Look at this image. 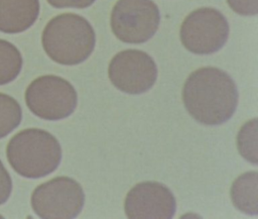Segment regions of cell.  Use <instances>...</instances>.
I'll return each mask as SVG.
<instances>
[{"label": "cell", "mask_w": 258, "mask_h": 219, "mask_svg": "<svg viewBox=\"0 0 258 219\" xmlns=\"http://www.w3.org/2000/svg\"><path fill=\"white\" fill-rule=\"evenodd\" d=\"M85 204V193L79 182L68 176L54 177L38 185L31 193L33 212L44 219L77 217Z\"/></svg>", "instance_id": "5"}, {"label": "cell", "mask_w": 258, "mask_h": 219, "mask_svg": "<svg viewBox=\"0 0 258 219\" xmlns=\"http://www.w3.org/2000/svg\"><path fill=\"white\" fill-rule=\"evenodd\" d=\"M160 13L152 0H117L110 15L113 34L126 43H143L158 29Z\"/></svg>", "instance_id": "7"}, {"label": "cell", "mask_w": 258, "mask_h": 219, "mask_svg": "<svg viewBox=\"0 0 258 219\" xmlns=\"http://www.w3.org/2000/svg\"><path fill=\"white\" fill-rule=\"evenodd\" d=\"M54 8H78L84 9L91 6L96 0H46Z\"/></svg>", "instance_id": "17"}, {"label": "cell", "mask_w": 258, "mask_h": 219, "mask_svg": "<svg viewBox=\"0 0 258 219\" xmlns=\"http://www.w3.org/2000/svg\"><path fill=\"white\" fill-rule=\"evenodd\" d=\"M24 99L28 109L44 120L64 119L78 105V93L73 84L55 75H43L31 81Z\"/></svg>", "instance_id": "4"}, {"label": "cell", "mask_w": 258, "mask_h": 219, "mask_svg": "<svg viewBox=\"0 0 258 219\" xmlns=\"http://www.w3.org/2000/svg\"><path fill=\"white\" fill-rule=\"evenodd\" d=\"M39 9L38 0H0V31H25L36 21Z\"/></svg>", "instance_id": "10"}, {"label": "cell", "mask_w": 258, "mask_h": 219, "mask_svg": "<svg viewBox=\"0 0 258 219\" xmlns=\"http://www.w3.org/2000/svg\"><path fill=\"white\" fill-rule=\"evenodd\" d=\"M12 192L11 177L0 159V205L4 204Z\"/></svg>", "instance_id": "16"}, {"label": "cell", "mask_w": 258, "mask_h": 219, "mask_svg": "<svg viewBox=\"0 0 258 219\" xmlns=\"http://www.w3.org/2000/svg\"><path fill=\"white\" fill-rule=\"evenodd\" d=\"M181 99L187 113L204 125L228 121L238 105L234 80L216 67H202L191 72L183 83Z\"/></svg>", "instance_id": "1"}, {"label": "cell", "mask_w": 258, "mask_h": 219, "mask_svg": "<svg viewBox=\"0 0 258 219\" xmlns=\"http://www.w3.org/2000/svg\"><path fill=\"white\" fill-rule=\"evenodd\" d=\"M229 7L242 16H254L258 13V0H226Z\"/></svg>", "instance_id": "15"}, {"label": "cell", "mask_w": 258, "mask_h": 219, "mask_svg": "<svg viewBox=\"0 0 258 219\" xmlns=\"http://www.w3.org/2000/svg\"><path fill=\"white\" fill-rule=\"evenodd\" d=\"M0 218H3V216H2V215H0Z\"/></svg>", "instance_id": "18"}, {"label": "cell", "mask_w": 258, "mask_h": 219, "mask_svg": "<svg viewBox=\"0 0 258 219\" xmlns=\"http://www.w3.org/2000/svg\"><path fill=\"white\" fill-rule=\"evenodd\" d=\"M61 146L50 132L25 128L15 133L6 145V157L18 175L38 179L54 172L61 160Z\"/></svg>", "instance_id": "3"}, {"label": "cell", "mask_w": 258, "mask_h": 219, "mask_svg": "<svg viewBox=\"0 0 258 219\" xmlns=\"http://www.w3.org/2000/svg\"><path fill=\"white\" fill-rule=\"evenodd\" d=\"M41 44L47 57L63 66L85 62L93 52L96 34L83 16L66 12L52 17L41 33Z\"/></svg>", "instance_id": "2"}, {"label": "cell", "mask_w": 258, "mask_h": 219, "mask_svg": "<svg viewBox=\"0 0 258 219\" xmlns=\"http://www.w3.org/2000/svg\"><path fill=\"white\" fill-rule=\"evenodd\" d=\"M232 204L240 212L255 215L258 212V172L250 171L239 175L230 188Z\"/></svg>", "instance_id": "11"}, {"label": "cell", "mask_w": 258, "mask_h": 219, "mask_svg": "<svg viewBox=\"0 0 258 219\" xmlns=\"http://www.w3.org/2000/svg\"><path fill=\"white\" fill-rule=\"evenodd\" d=\"M226 17L213 7L192 10L182 20L179 38L185 49L196 54H210L221 49L229 36Z\"/></svg>", "instance_id": "6"}, {"label": "cell", "mask_w": 258, "mask_h": 219, "mask_svg": "<svg viewBox=\"0 0 258 219\" xmlns=\"http://www.w3.org/2000/svg\"><path fill=\"white\" fill-rule=\"evenodd\" d=\"M22 57L11 42L0 38V86L14 81L22 68Z\"/></svg>", "instance_id": "13"}, {"label": "cell", "mask_w": 258, "mask_h": 219, "mask_svg": "<svg viewBox=\"0 0 258 219\" xmlns=\"http://www.w3.org/2000/svg\"><path fill=\"white\" fill-rule=\"evenodd\" d=\"M108 77L119 91L132 95L142 94L155 84L157 67L147 52L133 48L124 49L111 59Z\"/></svg>", "instance_id": "8"}, {"label": "cell", "mask_w": 258, "mask_h": 219, "mask_svg": "<svg viewBox=\"0 0 258 219\" xmlns=\"http://www.w3.org/2000/svg\"><path fill=\"white\" fill-rule=\"evenodd\" d=\"M20 104L10 95L0 93V138L12 132L21 122Z\"/></svg>", "instance_id": "14"}, {"label": "cell", "mask_w": 258, "mask_h": 219, "mask_svg": "<svg viewBox=\"0 0 258 219\" xmlns=\"http://www.w3.org/2000/svg\"><path fill=\"white\" fill-rule=\"evenodd\" d=\"M176 210V201L168 187L155 181L134 185L124 199V212L131 219H168Z\"/></svg>", "instance_id": "9"}, {"label": "cell", "mask_w": 258, "mask_h": 219, "mask_svg": "<svg viewBox=\"0 0 258 219\" xmlns=\"http://www.w3.org/2000/svg\"><path fill=\"white\" fill-rule=\"evenodd\" d=\"M236 146L239 154L251 162L258 163V119L257 117L247 120L239 128L236 136Z\"/></svg>", "instance_id": "12"}]
</instances>
